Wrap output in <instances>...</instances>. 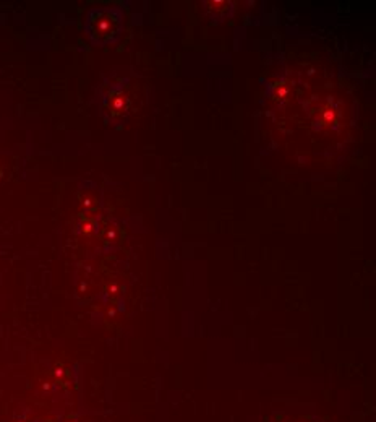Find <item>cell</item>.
Segmentation results:
<instances>
[{"label": "cell", "mask_w": 376, "mask_h": 422, "mask_svg": "<svg viewBox=\"0 0 376 422\" xmlns=\"http://www.w3.org/2000/svg\"><path fill=\"white\" fill-rule=\"evenodd\" d=\"M124 15L118 8H94L88 15L86 31L96 44H109L120 34Z\"/></svg>", "instance_id": "6da1fadb"}, {"label": "cell", "mask_w": 376, "mask_h": 422, "mask_svg": "<svg viewBox=\"0 0 376 422\" xmlns=\"http://www.w3.org/2000/svg\"><path fill=\"white\" fill-rule=\"evenodd\" d=\"M130 93H128V85L124 81H115L109 86L107 93L103 98V107L104 112L109 116L110 120H122L130 109Z\"/></svg>", "instance_id": "7a4b0ae2"}, {"label": "cell", "mask_w": 376, "mask_h": 422, "mask_svg": "<svg viewBox=\"0 0 376 422\" xmlns=\"http://www.w3.org/2000/svg\"><path fill=\"white\" fill-rule=\"evenodd\" d=\"M0 177H2V171H0Z\"/></svg>", "instance_id": "3957f363"}]
</instances>
